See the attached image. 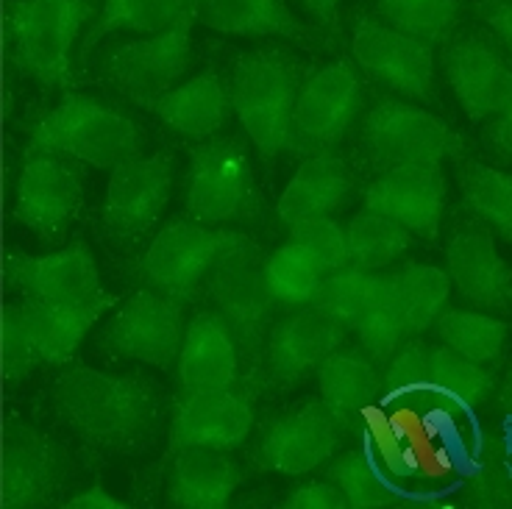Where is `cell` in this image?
Wrapping results in <instances>:
<instances>
[{"mask_svg": "<svg viewBox=\"0 0 512 509\" xmlns=\"http://www.w3.org/2000/svg\"><path fill=\"white\" fill-rule=\"evenodd\" d=\"M56 420L98 459H137L167 434L170 398L142 370H103L67 362L51 382Z\"/></svg>", "mask_w": 512, "mask_h": 509, "instance_id": "6da1fadb", "label": "cell"}, {"mask_svg": "<svg viewBox=\"0 0 512 509\" xmlns=\"http://www.w3.org/2000/svg\"><path fill=\"white\" fill-rule=\"evenodd\" d=\"M98 12L101 0H3V64L39 90H76L78 45Z\"/></svg>", "mask_w": 512, "mask_h": 509, "instance_id": "7a4b0ae2", "label": "cell"}, {"mask_svg": "<svg viewBox=\"0 0 512 509\" xmlns=\"http://www.w3.org/2000/svg\"><path fill=\"white\" fill-rule=\"evenodd\" d=\"M307 73V62L284 45H259L231 59V109L265 167L287 153L290 117Z\"/></svg>", "mask_w": 512, "mask_h": 509, "instance_id": "3957f363", "label": "cell"}, {"mask_svg": "<svg viewBox=\"0 0 512 509\" xmlns=\"http://www.w3.org/2000/svg\"><path fill=\"white\" fill-rule=\"evenodd\" d=\"M62 153L95 170H115L145 151V131L117 103L84 92H62V101L28 123L23 153Z\"/></svg>", "mask_w": 512, "mask_h": 509, "instance_id": "277c9868", "label": "cell"}, {"mask_svg": "<svg viewBox=\"0 0 512 509\" xmlns=\"http://www.w3.org/2000/svg\"><path fill=\"white\" fill-rule=\"evenodd\" d=\"M351 159L359 173H387L393 167L446 162L468 153V142L443 117L432 115L423 103L398 95H379L359 117L351 137Z\"/></svg>", "mask_w": 512, "mask_h": 509, "instance_id": "5b68a950", "label": "cell"}, {"mask_svg": "<svg viewBox=\"0 0 512 509\" xmlns=\"http://www.w3.org/2000/svg\"><path fill=\"white\" fill-rule=\"evenodd\" d=\"M195 23L198 14L190 0L179 20L159 34L106 39L92 56L87 73H92L112 95L151 112L156 101L176 90L181 78L190 73Z\"/></svg>", "mask_w": 512, "mask_h": 509, "instance_id": "8992f818", "label": "cell"}, {"mask_svg": "<svg viewBox=\"0 0 512 509\" xmlns=\"http://www.w3.org/2000/svg\"><path fill=\"white\" fill-rule=\"evenodd\" d=\"M265 259V248L248 234L220 259L204 281L209 306L218 309L237 337L243 384L254 393L265 390V351L270 329L276 323L273 312L279 306L265 279Z\"/></svg>", "mask_w": 512, "mask_h": 509, "instance_id": "52a82bcc", "label": "cell"}, {"mask_svg": "<svg viewBox=\"0 0 512 509\" xmlns=\"http://www.w3.org/2000/svg\"><path fill=\"white\" fill-rule=\"evenodd\" d=\"M184 217L226 229H259L268 220V201L256 181L251 153L240 137L195 142L184 184Z\"/></svg>", "mask_w": 512, "mask_h": 509, "instance_id": "ba28073f", "label": "cell"}, {"mask_svg": "<svg viewBox=\"0 0 512 509\" xmlns=\"http://www.w3.org/2000/svg\"><path fill=\"white\" fill-rule=\"evenodd\" d=\"M76 482V459L70 448L51 432L20 418L3 415L0 446V507L48 509L67 501Z\"/></svg>", "mask_w": 512, "mask_h": 509, "instance_id": "9c48e42d", "label": "cell"}, {"mask_svg": "<svg viewBox=\"0 0 512 509\" xmlns=\"http://www.w3.org/2000/svg\"><path fill=\"white\" fill-rule=\"evenodd\" d=\"M245 237V231L215 229L190 217H176L148 240L134 262V276L140 287L192 304L204 295V281L212 268Z\"/></svg>", "mask_w": 512, "mask_h": 509, "instance_id": "30bf717a", "label": "cell"}, {"mask_svg": "<svg viewBox=\"0 0 512 509\" xmlns=\"http://www.w3.org/2000/svg\"><path fill=\"white\" fill-rule=\"evenodd\" d=\"M365 109V84L351 56L312 67L298 90L293 117H290V156L340 148L354 134Z\"/></svg>", "mask_w": 512, "mask_h": 509, "instance_id": "8fae6325", "label": "cell"}, {"mask_svg": "<svg viewBox=\"0 0 512 509\" xmlns=\"http://www.w3.org/2000/svg\"><path fill=\"white\" fill-rule=\"evenodd\" d=\"M348 48L359 73L398 98L440 106L435 45L387 26L368 9L348 14Z\"/></svg>", "mask_w": 512, "mask_h": 509, "instance_id": "7c38bea8", "label": "cell"}, {"mask_svg": "<svg viewBox=\"0 0 512 509\" xmlns=\"http://www.w3.org/2000/svg\"><path fill=\"white\" fill-rule=\"evenodd\" d=\"M176 187V151L159 148L115 167L106 181L98 223L106 240L123 254H134L151 240Z\"/></svg>", "mask_w": 512, "mask_h": 509, "instance_id": "4fadbf2b", "label": "cell"}, {"mask_svg": "<svg viewBox=\"0 0 512 509\" xmlns=\"http://www.w3.org/2000/svg\"><path fill=\"white\" fill-rule=\"evenodd\" d=\"M12 192L14 223L26 226L39 245L56 248L84 212L87 165L62 153H23Z\"/></svg>", "mask_w": 512, "mask_h": 509, "instance_id": "5bb4252c", "label": "cell"}, {"mask_svg": "<svg viewBox=\"0 0 512 509\" xmlns=\"http://www.w3.org/2000/svg\"><path fill=\"white\" fill-rule=\"evenodd\" d=\"M348 434L320 398H301L259 423L248 462L259 473L307 476L332 462Z\"/></svg>", "mask_w": 512, "mask_h": 509, "instance_id": "9a60e30c", "label": "cell"}, {"mask_svg": "<svg viewBox=\"0 0 512 509\" xmlns=\"http://www.w3.org/2000/svg\"><path fill=\"white\" fill-rule=\"evenodd\" d=\"M187 331V304L140 287L120 301L103 323L95 345L106 359L140 362L156 370H176Z\"/></svg>", "mask_w": 512, "mask_h": 509, "instance_id": "2e32d148", "label": "cell"}, {"mask_svg": "<svg viewBox=\"0 0 512 509\" xmlns=\"http://www.w3.org/2000/svg\"><path fill=\"white\" fill-rule=\"evenodd\" d=\"M256 395L248 387H231L215 393H179L170 398V423H167L165 457L156 465L148 479L151 496L154 484L165 479L167 459L181 448H218L237 451L243 448L256 426Z\"/></svg>", "mask_w": 512, "mask_h": 509, "instance_id": "e0dca14e", "label": "cell"}, {"mask_svg": "<svg viewBox=\"0 0 512 509\" xmlns=\"http://www.w3.org/2000/svg\"><path fill=\"white\" fill-rule=\"evenodd\" d=\"M448 87L471 123H487L512 95V59L496 37L479 26H460L440 48Z\"/></svg>", "mask_w": 512, "mask_h": 509, "instance_id": "ac0fdd59", "label": "cell"}, {"mask_svg": "<svg viewBox=\"0 0 512 509\" xmlns=\"http://www.w3.org/2000/svg\"><path fill=\"white\" fill-rule=\"evenodd\" d=\"M446 273L462 301L490 315H512V265L499 254L496 237L471 212L451 220L446 234Z\"/></svg>", "mask_w": 512, "mask_h": 509, "instance_id": "d6986e66", "label": "cell"}, {"mask_svg": "<svg viewBox=\"0 0 512 509\" xmlns=\"http://www.w3.org/2000/svg\"><path fill=\"white\" fill-rule=\"evenodd\" d=\"M348 343V329L332 318L323 306L307 304L287 309V315L273 323L265 351V390L287 393L312 376Z\"/></svg>", "mask_w": 512, "mask_h": 509, "instance_id": "ffe728a7", "label": "cell"}, {"mask_svg": "<svg viewBox=\"0 0 512 509\" xmlns=\"http://www.w3.org/2000/svg\"><path fill=\"white\" fill-rule=\"evenodd\" d=\"M3 284L9 293L45 304H84L106 293L98 262L84 240H73L62 251L45 256L6 248Z\"/></svg>", "mask_w": 512, "mask_h": 509, "instance_id": "44dd1931", "label": "cell"}, {"mask_svg": "<svg viewBox=\"0 0 512 509\" xmlns=\"http://www.w3.org/2000/svg\"><path fill=\"white\" fill-rule=\"evenodd\" d=\"M448 181L440 162L393 167L373 176L362 192V209L393 217L415 237L435 242L446 217Z\"/></svg>", "mask_w": 512, "mask_h": 509, "instance_id": "7402d4cb", "label": "cell"}, {"mask_svg": "<svg viewBox=\"0 0 512 509\" xmlns=\"http://www.w3.org/2000/svg\"><path fill=\"white\" fill-rule=\"evenodd\" d=\"M198 23L215 34L245 39H279L309 53L332 51L337 42L323 28L301 20L287 0H192Z\"/></svg>", "mask_w": 512, "mask_h": 509, "instance_id": "603a6c76", "label": "cell"}, {"mask_svg": "<svg viewBox=\"0 0 512 509\" xmlns=\"http://www.w3.org/2000/svg\"><path fill=\"white\" fill-rule=\"evenodd\" d=\"M179 387L187 393H215L243 387V362L231 326L215 306L198 309L187 320L179 365Z\"/></svg>", "mask_w": 512, "mask_h": 509, "instance_id": "cb8c5ba5", "label": "cell"}, {"mask_svg": "<svg viewBox=\"0 0 512 509\" xmlns=\"http://www.w3.org/2000/svg\"><path fill=\"white\" fill-rule=\"evenodd\" d=\"M359 167L351 153L343 148L304 156L295 167L293 179L284 187L276 204V220L284 229L307 217H323L340 212L354 198L359 181Z\"/></svg>", "mask_w": 512, "mask_h": 509, "instance_id": "d4e9b609", "label": "cell"}, {"mask_svg": "<svg viewBox=\"0 0 512 509\" xmlns=\"http://www.w3.org/2000/svg\"><path fill=\"white\" fill-rule=\"evenodd\" d=\"M320 401L343 426L348 437H357L382 407V365H376L359 345H340L318 370Z\"/></svg>", "mask_w": 512, "mask_h": 509, "instance_id": "484cf974", "label": "cell"}, {"mask_svg": "<svg viewBox=\"0 0 512 509\" xmlns=\"http://www.w3.org/2000/svg\"><path fill=\"white\" fill-rule=\"evenodd\" d=\"M243 482V465L231 451L181 448L165 465V501L179 509H226Z\"/></svg>", "mask_w": 512, "mask_h": 509, "instance_id": "4316f807", "label": "cell"}, {"mask_svg": "<svg viewBox=\"0 0 512 509\" xmlns=\"http://www.w3.org/2000/svg\"><path fill=\"white\" fill-rule=\"evenodd\" d=\"M151 115L159 117V123L170 134H176L179 140H187L192 145L220 137L234 115L229 81L220 76L215 67L201 70L198 76L181 81L176 90L159 98Z\"/></svg>", "mask_w": 512, "mask_h": 509, "instance_id": "83f0119b", "label": "cell"}, {"mask_svg": "<svg viewBox=\"0 0 512 509\" xmlns=\"http://www.w3.org/2000/svg\"><path fill=\"white\" fill-rule=\"evenodd\" d=\"M323 476L332 479L346 493L351 509L440 507L437 504L440 493H418L393 482L362 446L337 454Z\"/></svg>", "mask_w": 512, "mask_h": 509, "instance_id": "f1b7e54d", "label": "cell"}, {"mask_svg": "<svg viewBox=\"0 0 512 509\" xmlns=\"http://www.w3.org/2000/svg\"><path fill=\"white\" fill-rule=\"evenodd\" d=\"M28 301L34 331H37L39 351L48 368H62L73 362L78 345L98 320L120 304V295L101 293L84 304H45V301Z\"/></svg>", "mask_w": 512, "mask_h": 509, "instance_id": "f546056e", "label": "cell"}, {"mask_svg": "<svg viewBox=\"0 0 512 509\" xmlns=\"http://www.w3.org/2000/svg\"><path fill=\"white\" fill-rule=\"evenodd\" d=\"M190 0H101V12L78 45V76H87L92 56L117 34H159L179 20Z\"/></svg>", "mask_w": 512, "mask_h": 509, "instance_id": "4dcf8cb0", "label": "cell"}, {"mask_svg": "<svg viewBox=\"0 0 512 509\" xmlns=\"http://www.w3.org/2000/svg\"><path fill=\"white\" fill-rule=\"evenodd\" d=\"M496 370L476 365L454 354L446 345H435L429 357V409H443L460 418H474V412L496 395Z\"/></svg>", "mask_w": 512, "mask_h": 509, "instance_id": "1f68e13d", "label": "cell"}, {"mask_svg": "<svg viewBox=\"0 0 512 509\" xmlns=\"http://www.w3.org/2000/svg\"><path fill=\"white\" fill-rule=\"evenodd\" d=\"M465 507L512 509V434L476 426L474 454L460 476Z\"/></svg>", "mask_w": 512, "mask_h": 509, "instance_id": "d6a6232c", "label": "cell"}, {"mask_svg": "<svg viewBox=\"0 0 512 509\" xmlns=\"http://www.w3.org/2000/svg\"><path fill=\"white\" fill-rule=\"evenodd\" d=\"M465 212L479 217L496 237L512 245V173L474 156L454 159Z\"/></svg>", "mask_w": 512, "mask_h": 509, "instance_id": "836d02e7", "label": "cell"}, {"mask_svg": "<svg viewBox=\"0 0 512 509\" xmlns=\"http://www.w3.org/2000/svg\"><path fill=\"white\" fill-rule=\"evenodd\" d=\"M429 357L432 345L421 337H407L382 368V409L404 420H418L429 412Z\"/></svg>", "mask_w": 512, "mask_h": 509, "instance_id": "e575fe53", "label": "cell"}, {"mask_svg": "<svg viewBox=\"0 0 512 509\" xmlns=\"http://www.w3.org/2000/svg\"><path fill=\"white\" fill-rule=\"evenodd\" d=\"M435 334L440 343L454 354L471 359L476 365L496 368L504 357V348L510 340V326L482 309H454L446 306L443 315L435 320Z\"/></svg>", "mask_w": 512, "mask_h": 509, "instance_id": "d590c367", "label": "cell"}, {"mask_svg": "<svg viewBox=\"0 0 512 509\" xmlns=\"http://www.w3.org/2000/svg\"><path fill=\"white\" fill-rule=\"evenodd\" d=\"M351 331L357 337L359 348L382 368L387 365V359L396 354L398 345L407 340V326H404V315H401V304H398L393 273H387V270L376 273L371 298Z\"/></svg>", "mask_w": 512, "mask_h": 509, "instance_id": "8d00e7d4", "label": "cell"}, {"mask_svg": "<svg viewBox=\"0 0 512 509\" xmlns=\"http://www.w3.org/2000/svg\"><path fill=\"white\" fill-rule=\"evenodd\" d=\"M346 237L351 265L371 273L396 265L415 245V234L410 229H404L393 217L379 215L371 209H362L348 220Z\"/></svg>", "mask_w": 512, "mask_h": 509, "instance_id": "74e56055", "label": "cell"}, {"mask_svg": "<svg viewBox=\"0 0 512 509\" xmlns=\"http://www.w3.org/2000/svg\"><path fill=\"white\" fill-rule=\"evenodd\" d=\"M398 290V304L407 326V337H421L435 326L451 298V279L437 265L407 262L398 270H390Z\"/></svg>", "mask_w": 512, "mask_h": 509, "instance_id": "f35d334b", "label": "cell"}, {"mask_svg": "<svg viewBox=\"0 0 512 509\" xmlns=\"http://www.w3.org/2000/svg\"><path fill=\"white\" fill-rule=\"evenodd\" d=\"M371 12L435 48H443L462 26V0H371Z\"/></svg>", "mask_w": 512, "mask_h": 509, "instance_id": "ab89813d", "label": "cell"}, {"mask_svg": "<svg viewBox=\"0 0 512 509\" xmlns=\"http://www.w3.org/2000/svg\"><path fill=\"white\" fill-rule=\"evenodd\" d=\"M265 279L273 301L282 309H295L318 301L326 270L298 242L287 240L265 259Z\"/></svg>", "mask_w": 512, "mask_h": 509, "instance_id": "60d3db41", "label": "cell"}, {"mask_svg": "<svg viewBox=\"0 0 512 509\" xmlns=\"http://www.w3.org/2000/svg\"><path fill=\"white\" fill-rule=\"evenodd\" d=\"M0 326H3V345H0V351H3V384H6V393H14L39 365H45L26 298L3 304V323Z\"/></svg>", "mask_w": 512, "mask_h": 509, "instance_id": "b9f144b4", "label": "cell"}, {"mask_svg": "<svg viewBox=\"0 0 512 509\" xmlns=\"http://www.w3.org/2000/svg\"><path fill=\"white\" fill-rule=\"evenodd\" d=\"M373 279H376V273L357 268V265L332 270V273H326L315 304L323 306L332 318L340 320L351 331L371 298Z\"/></svg>", "mask_w": 512, "mask_h": 509, "instance_id": "7bdbcfd3", "label": "cell"}, {"mask_svg": "<svg viewBox=\"0 0 512 509\" xmlns=\"http://www.w3.org/2000/svg\"><path fill=\"white\" fill-rule=\"evenodd\" d=\"M287 231H290V240L298 242L326 273L351 265L346 226H340L334 215L298 220Z\"/></svg>", "mask_w": 512, "mask_h": 509, "instance_id": "ee69618b", "label": "cell"}, {"mask_svg": "<svg viewBox=\"0 0 512 509\" xmlns=\"http://www.w3.org/2000/svg\"><path fill=\"white\" fill-rule=\"evenodd\" d=\"M279 507L290 509H348L346 493L332 479H304L284 496Z\"/></svg>", "mask_w": 512, "mask_h": 509, "instance_id": "f6af8a7d", "label": "cell"}, {"mask_svg": "<svg viewBox=\"0 0 512 509\" xmlns=\"http://www.w3.org/2000/svg\"><path fill=\"white\" fill-rule=\"evenodd\" d=\"M468 9L512 59V0H468Z\"/></svg>", "mask_w": 512, "mask_h": 509, "instance_id": "bcb514c9", "label": "cell"}, {"mask_svg": "<svg viewBox=\"0 0 512 509\" xmlns=\"http://www.w3.org/2000/svg\"><path fill=\"white\" fill-rule=\"evenodd\" d=\"M482 142H485L487 153H490L496 162H501V165H512V95L510 101L504 103L499 112L485 123Z\"/></svg>", "mask_w": 512, "mask_h": 509, "instance_id": "7dc6e473", "label": "cell"}, {"mask_svg": "<svg viewBox=\"0 0 512 509\" xmlns=\"http://www.w3.org/2000/svg\"><path fill=\"white\" fill-rule=\"evenodd\" d=\"M62 507H70V509H128V507H134V504H131V501H120L117 496H112V493L106 490V484H103L101 476H95V482H92L87 490L67 496V501H64Z\"/></svg>", "mask_w": 512, "mask_h": 509, "instance_id": "c3c4849f", "label": "cell"}, {"mask_svg": "<svg viewBox=\"0 0 512 509\" xmlns=\"http://www.w3.org/2000/svg\"><path fill=\"white\" fill-rule=\"evenodd\" d=\"M301 9L315 20V26L323 28L329 37L343 34V3L346 0H298Z\"/></svg>", "mask_w": 512, "mask_h": 509, "instance_id": "681fc988", "label": "cell"}, {"mask_svg": "<svg viewBox=\"0 0 512 509\" xmlns=\"http://www.w3.org/2000/svg\"><path fill=\"white\" fill-rule=\"evenodd\" d=\"M493 398H496V412L504 420V429L512 434V362L504 370L501 382L496 384V395Z\"/></svg>", "mask_w": 512, "mask_h": 509, "instance_id": "f907efd6", "label": "cell"}]
</instances>
